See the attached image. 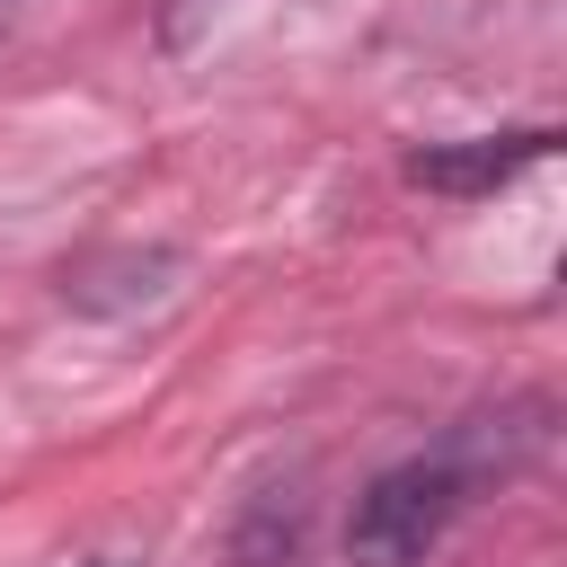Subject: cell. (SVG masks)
Segmentation results:
<instances>
[{
	"label": "cell",
	"instance_id": "cell-1",
	"mask_svg": "<svg viewBox=\"0 0 567 567\" xmlns=\"http://www.w3.org/2000/svg\"><path fill=\"white\" fill-rule=\"evenodd\" d=\"M461 505H470V470H461V452L390 461V470L354 496L346 558H354V567H425V549L452 532Z\"/></svg>",
	"mask_w": 567,
	"mask_h": 567
},
{
	"label": "cell",
	"instance_id": "cell-2",
	"mask_svg": "<svg viewBox=\"0 0 567 567\" xmlns=\"http://www.w3.org/2000/svg\"><path fill=\"white\" fill-rule=\"evenodd\" d=\"M549 124H523V133H478V142H425L408 151V186L425 195H496L505 177H523L532 159H549Z\"/></svg>",
	"mask_w": 567,
	"mask_h": 567
},
{
	"label": "cell",
	"instance_id": "cell-3",
	"mask_svg": "<svg viewBox=\"0 0 567 567\" xmlns=\"http://www.w3.org/2000/svg\"><path fill=\"white\" fill-rule=\"evenodd\" d=\"M195 9H204V0H168V35H177V27L195 18Z\"/></svg>",
	"mask_w": 567,
	"mask_h": 567
},
{
	"label": "cell",
	"instance_id": "cell-4",
	"mask_svg": "<svg viewBox=\"0 0 567 567\" xmlns=\"http://www.w3.org/2000/svg\"><path fill=\"white\" fill-rule=\"evenodd\" d=\"M80 567H133V558H80Z\"/></svg>",
	"mask_w": 567,
	"mask_h": 567
},
{
	"label": "cell",
	"instance_id": "cell-5",
	"mask_svg": "<svg viewBox=\"0 0 567 567\" xmlns=\"http://www.w3.org/2000/svg\"><path fill=\"white\" fill-rule=\"evenodd\" d=\"M0 18H9V0H0Z\"/></svg>",
	"mask_w": 567,
	"mask_h": 567
}]
</instances>
